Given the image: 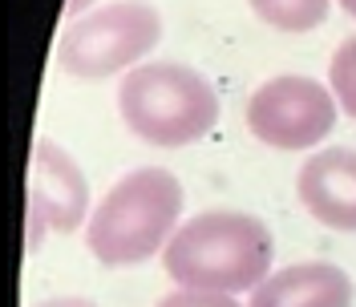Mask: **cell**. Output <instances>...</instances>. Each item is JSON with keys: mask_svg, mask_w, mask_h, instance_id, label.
I'll return each mask as SVG.
<instances>
[{"mask_svg": "<svg viewBox=\"0 0 356 307\" xmlns=\"http://www.w3.org/2000/svg\"><path fill=\"white\" fill-rule=\"evenodd\" d=\"M271 231L247 210H202L166 242V275L186 291L239 295L271 275Z\"/></svg>", "mask_w": 356, "mask_h": 307, "instance_id": "6da1fadb", "label": "cell"}, {"mask_svg": "<svg viewBox=\"0 0 356 307\" xmlns=\"http://www.w3.org/2000/svg\"><path fill=\"white\" fill-rule=\"evenodd\" d=\"M182 186L162 166H142L118 178L89 215L86 247L97 263L130 267L158 255L178 231Z\"/></svg>", "mask_w": 356, "mask_h": 307, "instance_id": "7a4b0ae2", "label": "cell"}, {"mask_svg": "<svg viewBox=\"0 0 356 307\" xmlns=\"http://www.w3.org/2000/svg\"><path fill=\"white\" fill-rule=\"evenodd\" d=\"M118 110L134 138L162 150H182L215 130L219 93L191 65L158 61L126 73L118 89Z\"/></svg>", "mask_w": 356, "mask_h": 307, "instance_id": "3957f363", "label": "cell"}, {"mask_svg": "<svg viewBox=\"0 0 356 307\" xmlns=\"http://www.w3.org/2000/svg\"><path fill=\"white\" fill-rule=\"evenodd\" d=\"M162 41V17L142 0L93 8L69 24L57 41V65L77 81H102L134 69Z\"/></svg>", "mask_w": 356, "mask_h": 307, "instance_id": "277c9868", "label": "cell"}, {"mask_svg": "<svg viewBox=\"0 0 356 307\" xmlns=\"http://www.w3.org/2000/svg\"><path fill=\"white\" fill-rule=\"evenodd\" d=\"M336 93L312 77H271L247 97V130L271 150H308L336 130Z\"/></svg>", "mask_w": 356, "mask_h": 307, "instance_id": "5b68a950", "label": "cell"}, {"mask_svg": "<svg viewBox=\"0 0 356 307\" xmlns=\"http://www.w3.org/2000/svg\"><path fill=\"white\" fill-rule=\"evenodd\" d=\"M89 210V186L81 166L53 142H37L33 150V182H29V247H41L44 231H77Z\"/></svg>", "mask_w": 356, "mask_h": 307, "instance_id": "8992f818", "label": "cell"}, {"mask_svg": "<svg viewBox=\"0 0 356 307\" xmlns=\"http://www.w3.org/2000/svg\"><path fill=\"white\" fill-rule=\"evenodd\" d=\"M296 194L316 222L332 231H356V150L328 146L312 154L296 178Z\"/></svg>", "mask_w": 356, "mask_h": 307, "instance_id": "52a82bcc", "label": "cell"}, {"mask_svg": "<svg viewBox=\"0 0 356 307\" xmlns=\"http://www.w3.org/2000/svg\"><path fill=\"white\" fill-rule=\"evenodd\" d=\"M356 287L336 263H291L271 271L247 307H353Z\"/></svg>", "mask_w": 356, "mask_h": 307, "instance_id": "ba28073f", "label": "cell"}, {"mask_svg": "<svg viewBox=\"0 0 356 307\" xmlns=\"http://www.w3.org/2000/svg\"><path fill=\"white\" fill-rule=\"evenodd\" d=\"M251 13L280 33H312L328 21V0H247Z\"/></svg>", "mask_w": 356, "mask_h": 307, "instance_id": "9c48e42d", "label": "cell"}, {"mask_svg": "<svg viewBox=\"0 0 356 307\" xmlns=\"http://www.w3.org/2000/svg\"><path fill=\"white\" fill-rule=\"evenodd\" d=\"M328 85H332L340 110L356 122V37H348V41L336 49L332 69H328Z\"/></svg>", "mask_w": 356, "mask_h": 307, "instance_id": "30bf717a", "label": "cell"}, {"mask_svg": "<svg viewBox=\"0 0 356 307\" xmlns=\"http://www.w3.org/2000/svg\"><path fill=\"white\" fill-rule=\"evenodd\" d=\"M154 307H243V304H235V295H219V291H186V287H178L175 295H162Z\"/></svg>", "mask_w": 356, "mask_h": 307, "instance_id": "8fae6325", "label": "cell"}, {"mask_svg": "<svg viewBox=\"0 0 356 307\" xmlns=\"http://www.w3.org/2000/svg\"><path fill=\"white\" fill-rule=\"evenodd\" d=\"M37 307H97V304H89L81 295H57V299H44V304H37Z\"/></svg>", "mask_w": 356, "mask_h": 307, "instance_id": "7c38bea8", "label": "cell"}, {"mask_svg": "<svg viewBox=\"0 0 356 307\" xmlns=\"http://www.w3.org/2000/svg\"><path fill=\"white\" fill-rule=\"evenodd\" d=\"M340 4H344V13H348V17H356V0H340Z\"/></svg>", "mask_w": 356, "mask_h": 307, "instance_id": "4fadbf2b", "label": "cell"}, {"mask_svg": "<svg viewBox=\"0 0 356 307\" xmlns=\"http://www.w3.org/2000/svg\"><path fill=\"white\" fill-rule=\"evenodd\" d=\"M81 4H86V0H69V13H77V8H81Z\"/></svg>", "mask_w": 356, "mask_h": 307, "instance_id": "5bb4252c", "label": "cell"}]
</instances>
